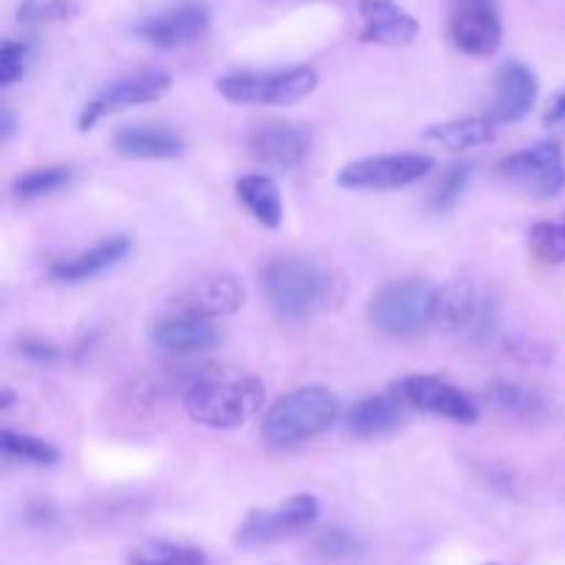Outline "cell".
<instances>
[{
	"instance_id": "f35d334b",
	"label": "cell",
	"mask_w": 565,
	"mask_h": 565,
	"mask_svg": "<svg viewBox=\"0 0 565 565\" xmlns=\"http://www.w3.org/2000/svg\"><path fill=\"white\" fill-rule=\"evenodd\" d=\"M489 565H500V563H489Z\"/></svg>"
},
{
	"instance_id": "7a4b0ae2",
	"label": "cell",
	"mask_w": 565,
	"mask_h": 565,
	"mask_svg": "<svg viewBox=\"0 0 565 565\" xmlns=\"http://www.w3.org/2000/svg\"><path fill=\"white\" fill-rule=\"evenodd\" d=\"M270 309L285 323H301L326 309L334 298V281L320 265L298 257L270 259L259 274Z\"/></svg>"
},
{
	"instance_id": "1f68e13d",
	"label": "cell",
	"mask_w": 565,
	"mask_h": 565,
	"mask_svg": "<svg viewBox=\"0 0 565 565\" xmlns=\"http://www.w3.org/2000/svg\"><path fill=\"white\" fill-rule=\"evenodd\" d=\"M362 550V541L342 527L326 530V533H320L318 541H315V555L323 557V561H345V557L359 555Z\"/></svg>"
},
{
	"instance_id": "d4e9b609",
	"label": "cell",
	"mask_w": 565,
	"mask_h": 565,
	"mask_svg": "<svg viewBox=\"0 0 565 565\" xmlns=\"http://www.w3.org/2000/svg\"><path fill=\"white\" fill-rule=\"evenodd\" d=\"M0 450L9 461L25 463V467H55L58 463V450L50 441L36 439V436L17 434V430H0Z\"/></svg>"
},
{
	"instance_id": "4fadbf2b",
	"label": "cell",
	"mask_w": 565,
	"mask_h": 565,
	"mask_svg": "<svg viewBox=\"0 0 565 565\" xmlns=\"http://www.w3.org/2000/svg\"><path fill=\"white\" fill-rule=\"evenodd\" d=\"M210 28V9L199 0H185L171 9L149 14L132 25V33L160 50H174L191 44Z\"/></svg>"
},
{
	"instance_id": "3957f363",
	"label": "cell",
	"mask_w": 565,
	"mask_h": 565,
	"mask_svg": "<svg viewBox=\"0 0 565 565\" xmlns=\"http://www.w3.org/2000/svg\"><path fill=\"white\" fill-rule=\"evenodd\" d=\"M340 417V401L326 386H298L281 395L263 419V436L274 450H290L331 428Z\"/></svg>"
},
{
	"instance_id": "5b68a950",
	"label": "cell",
	"mask_w": 565,
	"mask_h": 565,
	"mask_svg": "<svg viewBox=\"0 0 565 565\" xmlns=\"http://www.w3.org/2000/svg\"><path fill=\"white\" fill-rule=\"evenodd\" d=\"M320 75L312 66L279 72H241L218 77L215 92L235 105H292L318 88Z\"/></svg>"
},
{
	"instance_id": "836d02e7",
	"label": "cell",
	"mask_w": 565,
	"mask_h": 565,
	"mask_svg": "<svg viewBox=\"0 0 565 565\" xmlns=\"http://www.w3.org/2000/svg\"><path fill=\"white\" fill-rule=\"evenodd\" d=\"M508 351H511L513 356H516L519 362H524V364H550L552 362L550 348L535 345V342H527V340L511 342V348H508Z\"/></svg>"
},
{
	"instance_id": "9a60e30c",
	"label": "cell",
	"mask_w": 565,
	"mask_h": 565,
	"mask_svg": "<svg viewBox=\"0 0 565 565\" xmlns=\"http://www.w3.org/2000/svg\"><path fill=\"white\" fill-rule=\"evenodd\" d=\"M539 99V77L522 61H505L494 75V97L489 105V119L494 125H513L533 110Z\"/></svg>"
},
{
	"instance_id": "7402d4cb",
	"label": "cell",
	"mask_w": 565,
	"mask_h": 565,
	"mask_svg": "<svg viewBox=\"0 0 565 565\" xmlns=\"http://www.w3.org/2000/svg\"><path fill=\"white\" fill-rule=\"evenodd\" d=\"M406 403L395 392H381L359 401L348 414V428L356 439H381L397 430L406 417Z\"/></svg>"
},
{
	"instance_id": "603a6c76",
	"label": "cell",
	"mask_w": 565,
	"mask_h": 565,
	"mask_svg": "<svg viewBox=\"0 0 565 565\" xmlns=\"http://www.w3.org/2000/svg\"><path fill=\"white\" fill-rule=\"evenodd\" d=\"M237 199L243 207L254 215L257 224L265 230H279L285 218V204H281V191L270 177L265 174H246L235 182Z\"/></svg>"
},
{
	"instance_id": "9c48e42d",
	"label": "cell",
	"mask_w": 565,
	"mask_h": 565,
	"mask_svg": "<svg viewBox=\"0 0 565 565\" xmlns=\"http://www.w3.org/2000/svg\"><path fill=\"white\" fill-rule=\"evenodd\" d=\"M502 180L539 199H552L565 188V152L561 143L544 141L513 152L497 166Z\"/></svg>"
},
{
	"instance_id": "8d00e7d4",
	"label": "cell",
	"mask_w": 565,
	"mask_h": 565,
	"mask_svg": "<svg viewBox=\"0 0 565 565\" xmlns=\"http://www.w3.org/2000/svg\"><path fill=\"white\" fill-rule=\"evenodd\" d=\"M14 114H11V108H0V138H11V132H14Z\"/></svg>"
},
{
	"instance_id": "8fae6325",
	"label": "cell",
	"mask_w": 565,
	"mask_h": 565,
	"mask_svg": "<svg viewBox=\"0 0 565 565\" xmlns=\"http://www.w3.org/2000/svg\"><path fill=\"white\" fill-rule=\"evenodd\" d=\"M171 88V75L158 70L136 72L130 77H121V81L110 83L108 88L97 94L94 99H88L81 110V119H77V130H92L97 121H103L105 116L119 114V110L136 108V105L154 103V99L163 97Z\"/></svg>"
},
{
	"instance_id": "f1b7e54d",
	"label": "cell",
	"mask_w": 565,
	"mask_h": 565,
	"mask_svg": "<svg viewBox=\"0 0 565 565\" xmlns=\"http://www.w3.org/2000/svg\"><path fill=\"white\" fill-rule=\"evenodd\" d=\"M530 248L539 259L550 265L565 263V221L563 224H552V221H539L530 226Z\"/></svg>"
},
{
	"instance_id": "e575fe53",
	"label": "cell",
	"mask_w": 565,
	"mask_h": 565,
	"mask_svg": "<svg viewBox=\"0 0 565 565\" xmlns=\"http://www.w3.org/2000/svg\"><path fill=\"white\" fill-rule=\"evenodd\" d=\"M55 519H58V513H55V508L44 500L31 502V505L25 508V522L31 524V527H50Z\"/></svg>"
},
{
	"instance_id": "30bf717a",
	"label": "cell",
	"mask_w": 565,
	"mask_h": 565,
	"mask_svg": "<svg viewBox=\"0 0 565 565\" xmlns=\"http://www.w3.org/2000/svg\"><path fill=\"white\" fill-rule=\"evenodd\" d=\"M392 392H395L408 408H417V412L450 419V423L472 425L478 423L480 417L478 406H475V401L467 392H461L456 384H450V381L436 379V375H406V379L392 384Z\"/></svg>"
},
{
	"instance_id": "2e32d148",
	"label": "cell",
	"mask_w": 565,
	"mask_h": 565,
	"mask_svg": "<svg viewBox=\"0 0 565 565\" xmlns=\"http://www.w3.org/2000/svg\"><path fill=\"white\" fill-rule=\"evenodd\" d=\"M243 285L235 274H210L193 281L191 287L174 298L177 309L185 315H196V318H226L235 315L243 307Z\"/></svg>"
},
{
	"instance_id": "277c9868",
	"label": "cell",
	"mask_w": 565,
	"mask_h": 565,
	"mask_svg": "<svg viewBox=\"0 0 565 565\" xmlns=\"http://www.w3.org/2000/svg\"><path fill=\"white\" fill-rule=\"evenodd\" d=\"M439 296L430 281L406 279L386 285L370 298L367 318L384 334L395 340H412L439 323Z\"/></svg>"
},
{
	"instance_id": "ac0fdd59",
	"label": "cell",
	"mask_w": 565,
	"mask_h": 565,
	"mask_svg": "<svg viewBox=\"0 0 565 565\" xmlns=\"http://www.w3.org/2000/svg\"><path fill=\"white\" fill-rule=\"evenodd\" d=\"M149 337H152L158 351L177 359L204 353L221 342L218 329H215L207 318H196V315L185 312L158 320V323L152 326V334Z\"/></svg>"
},
{
	"instance_id": "5bb4252c",
	"label": "cell",
	"mask_w": 565,
	"mask_h": 565,
	"mask_svg": "<svg viewBox=\"0 0 565 565\" xmlns=\"http://www.w3.org/2000/svg\"><path fill=\"white\" fill-rule=\"evenodd\" d=\"M246 149L257 163L290 171L309 158L312 136L307 127L292 125V121H270V125H259L248 132Z\"/></svg>"
},
{
	"instance_id": "83f0119b",
	"label": "cell",
	"mask_w": 565,
	"mask_h": 565,
	"mask_svg": "<svg viewBox=\"0 0 565 565\" xmlns=\"http://www.w3.org/2000/svg\"><path fill=\"white\" fill-rule=\"evenodd\" d=\"M72 171L66 166H44V169H31L25 174L17 177L11 182V191H14L17 199L28 202V199L47 196V193L61 191L64 185H70Z\"/></svg>"
},
{
	"instance_id": "cb8c5ba5",
	"label": "cell",
	"mask_w": 565,
	"mask_h": 565,
	"mask_svg": "<svg viewBox=\"0 0 565 565\" xmlns=\"http://www.w3.org/2000/svg\"><path fill=\"white\" fill-rule=\"evenodd\" d=\"M425 138L452 149V152H461V149L494 141V121L489 116H463V119L445 121V125H430L425 130Z\"/></svg>"
},
{
	"instance_id": "4316f807",
	"label": "cell",
	"mask_w": 565,
	"mask_h": 565,
	"mask_svg": "<svg viewBox=\"0 0 565 565\" xmlns=\"http://www.w3.org/2000/svg\"><path fill=\"white\" fill-rule=\"evenodd\" d=\"M472 171H475L472 163L447 166L428 193L430 210H434V213H447V210L456 207V204L461 202L463 193H467L469 182H472Z\"/></svg>"
},
{
	"instance_id": "f546056e",
	"label": "cell",
	"mask_w": 565,
	"mask_h": 565,
	"mask_svg": "<svg viewBox=\"0 0 565 565\" xmlns=\"http://www.w3.org/2000/svg\"><path fill=\"white\" fill-rule=\"evenodd\" d=\"M77 11V6L72 0H25L17 11V20L22 25H47V22H61V20H70L72 14Z\"/></svg>"
},
{
	"instance_id": "6da1fadb",
	"label": "cell",
	"mask_w": 565,
	"mask_h": 565,
	"mask_svg": "<svg viewBox=\"0 0 565 565\" xmlns=\"http://www.w3.org/2000/svg\"><path fill=\"white\" fill-rule=\"evenodd\" d=\"M265 403V384L254 375L199 373L185 386L182 406L193 423L213 430H235L246 425Z\"/></svg>"
},
{
	"instance_id": "ba28073f",
	"label": "cell",
	"mask_w": 565,
	"mask_h": 565,
	"mask_svg": "<svg viewBox=\"0 0 565 565\" xmlns=\"http://www.w3.org/2000/svg\"><path fill=\"white\" fill-rule=\"evenodd\" d=\"M436 160L430 154H379V158H362L345 163L337 174L340 188L348 191H395L428 177Z\"/></svg>"
},
{
	"instance_id": "8992f818",
	"label": "cell",
	"mask_w": 565,
	"mask_h": 565,
	"mask_svg": "<svg viewBox=\"0 0 565 565\" xmlns=\"http://www.w3.org/2000/svg\"><path fill=\"white\" fill-rule=\"evenodd\" d=\"M320 519V500L315 494H296L276 508H257L237 524V550H263L303 533Z\"/></svg>"
},
{
	"instance_id": "484cf974",
	"label": "cell",
	"mask_w": 565,
	"mask_h": 565,
	"mask_svg": "<svg viewBox=\"0 0 565 565\" xmlns=\"http://www.w3.org/2000/svg\"><path fill=\"white\" fill-rule=\"evenodd\" d=\"M127 565H210V557L199 546L171 544V541H152L130 555Z\"/></svg>"
},
{
	"instance_id": "d6986e66",
	"label": "cell",
	"mask_w": 565,
	"mask_h": 565,
	"mask_svg": "<svg viewBox=\"0 0 565 565\" xmlns=\"http://www.w3.org/2000/svg\"><path fill=\"white\" fill-rule=\"evenodd\" d=\"M132 252V241L127 235H114L99 241L97 246L86 248V252L75 254V257L55 259L50 265V276L58 281H70V285H77V281L97 279V276L108 274L116 265L125 263Z\"/></svg>"
},
{
	"instance_id": "d6a6232c",
	"label": "cell",
	"mask_w": 565,
	"mask_h": 565,
	"mask_svg": "<svg viewBox=\"0 0 565 565\" xmlns=\"http://www.w3.org/2000/svg\"><path fill=\"white\" fill-rule=\"evenodd\" d=\"M17 351H20L22 359H28V362L33 364H55L61 359V351L53 345V342L36 340V337H25V340H20Z\"/></svg>"
},
{
	"instance_id": "e0dca14e",
	"label": "cell",
	"mask_w": 565,
	"mask_h": 565,
	"mask_svg": "<svg viewBox=\"0 0 565 565\" xmlns=\"http://www.w3.org/2000/svg\"><path fill=\"white\" fill-rule=\"evenodd\" d=\"M362 31L359 39L384 47H403L412 44L419 33L417 17L408 14L397 0H359Z\"/></svg>"
},
{
	"instance_id": "74e56055",
	"label": "cell",
	"mask_w": 565,
	"mask_h": 565,
	"mask_svg": "<svg viewBox=\"0 0 565 565\" xmlns=\"http://www.w3.org/2000/svg\"><path fill=\"white\" fill-rule=\"evenodd\" d=\"M11 403H14V395H11V390H6L3 392V401H0V408H3V412H6V408H9Z\"/></svg>"
},
{
	"instance_id": "44dd1931",
	"label": "cell",
	"mask_w": 565,
	"mask_h": 565,
	"mask_svg": "<svg viewBox=\"0 0 565 565\" xmlns=\"http://www.w3.org/2000/svg\"><path fill=\"white\" fill-rule=\"evenodd\" d=\"M114 152L130 160H174L185 152V141L169 127L130 125L114 132Z\"/></svg>"
},
{
	"instance_id": "52a82bcc",
	"label": "cell",
	"mask_w": 565,
	"mask_h": 565,
	"mask_svg": "<svg viewBox=\"0 0 565 565\" xmlns=\"http://www.w3.org/2000/svg\"><path fill=\"white\" fill-rule=\"evenodd\" d=\"M439 323L463 342L483 345L497 334L500 309L494 296L472 281H452L439 296Z\"/></svg>"
},
{
	"instance_id": "7c38bea8",
	"label": "cell",
	"mask_w": 565,
	"mask_h": 565,
	"mask_svg": "<svg viewBox=\"0 0 565 565\" xmlns=\"http://www.w3.org/2000/svg\"><path fill=\"white\" fill-rule=\"evenodd\" d=\"M450 39L461 53L486 58L502 44L497 0H450Z\"/></svg>"
},
{
	"instance_id": "4dcf8cb0",
	"label": "cell",
	"mask_w": 565,
	"mask_h": 565,
	"mask_svg": "<svg viewBox=\"0 0 565 565\" xmlns=\"http://www.w3.org/2000/svg\"><path fill=\"white\" fill-rule=\"evenodd\" d=\"M33 44L31 42H17V39H6L3 47H0V86H11V83L20 81L28 72L31 64Z\"/></svg>"
},
{
	"instance_id": "ffe728a7",
	"label": "cell",
	"mask_w": 565,
	"mask_h": 565,
	"mask_svg": "<svg viewBox=\"0 0 565 565\" xmlns=\"http://www.w3.org/2000/svg\"><path fill=\"white\" fill-rule=\"evenodd\" d=\"M486 406L502 419H511L516 425H541L552 417V406L541 392L530 386L516 384V381L497 379L486 386L483 392Z\"/></svg>"
},
{
	"instance_id": "d590c367",
	"label": "cell",
	"mask_w": 565,
	"mask_h": 565,
	"mask_svg": "<svg viewBox=\"0 0 565 565\" xmlns=\"http://www.w3.org/2000/svg\"><path fill=\"white\" fill-rule=\"evenodd\" d=\"M563 121H565V88H563V92H557L555 97H552L550 108H546V114H544V125L546 127L563 125Z\"/></svg>"
}]
</instances>
